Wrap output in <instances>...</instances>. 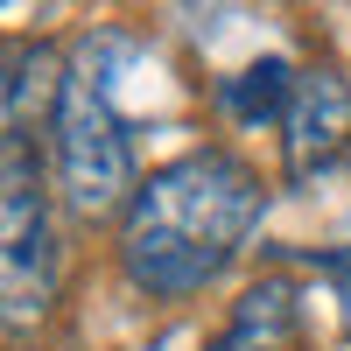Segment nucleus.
Returning <instances> with one entry per match:
<instances>
[{"mask_svg":"<svg viewBox=\"0 0 351 351\" xmlns=\"http://www.w3.org/2000/svg\"><path fill=\"white\" fill-rule=\"evenodd\" d=\"M56 183H64L77 218L120 211V197L134 190V155H127L120 112H112V92L92 64V49L77 71H64V99H56Z\"/></svg>","mask_w":351,"mask_h":351,"instance_id":"2","label":"nucleus"},{"mask_svg":"<svg viewBox=\"0 0 351 351\" xmlns=\"http://www.w3.org/2000/svg\"><path fill=\"white\" fill-rule=\"evenodd\" d=\"M56 288V246H49V204H43V176L28 141L8 134V316L28 324L43 316Z\"/></svg>","mask_w":351,"mask_h":351,"instance_id":"3","label":"nucleus"},{"mask_svg":"<svg viewBox=\"0 0 351 351\" xmlns=\"http://www.w3.org/2000/svg\"><path fill=\"white\" fill-rule=\"evenodd\" d=\"M288 337H295V288L260 281V288H246V302L232 309V324L211 351H288Z\"/></svg>","mask_w":351,"mask_h":351,"instance_id":"5","label":"nucleus"},{"mask_svg":"<svg viewBox=\"0 0 351 351\" xmlns=\"http://www.w3.org/2000/svg\"><path fill=\"white\" fill-rule=\"evenodd\" d=\"M281 155H288V176L309 183L351 155V84L337 71H302L295 77V99L281 112Z\"/></svg>","mask_w":351,"mask_h":351,"instance_id":"4","label":"nucleus"},{"mask_svg":"<svg viewBox=\"0 0 351 351\" xmlns=\"http://www.w3.org/2000/svg\"><path fill=\"white\" fill-rule=\"evenodd\" d=\"M288 99H295V77H288L281 56L246 64L239 77H225V106L239 112V120H274V112H288Z\"/></svg>","mask_w":351,"mask_h":351,"instance_id":"7","label":"nucleus"},{"mask_svg":"<svg viewBox=\"0 0 351 351\" xmlns=\"http://www.w3.org/2000/svg\"><path fill=\"white\" fill-rule=\"evenodd\" d=\"M64 99V77H56V49L49 43H14L8 49V134L28 141V106H56Z\"/></svg>","mask_w":351,"mask_h":351,"instance_id":"6","label":"nucleus"},{"mask_svg":"<svg viewBox=\"0 0 351 351\" xmlns=\"http://www.w3.org/2000/svg\"><path fill=\"white\" fill-rule=\"evenodd\" d=\"M260 176L239 155H218V148H197L183 162L155 169L148 183L134 190L127 218H120V267L141 295H197L211 288L239 246L253 239L260 225Z\"/></svg>","mask_w":351,"mask_h":351,"instance_id":"1","label":"nucleus"},{"mask_svg":"<svg viewBox=\"0 0 351 351\" xmlns=\"http://www.w3.org/2000/svg\"><path fill=\"white\" fill-rule=\"evenodd\" d=\"M324 274H330V288H337V316H344V330H351V246H337V253L324 260Z\"/></svg>","mask_w":351,"mask_h":351,"instance_id":"8","label":"nucleus"}]
</instances>
